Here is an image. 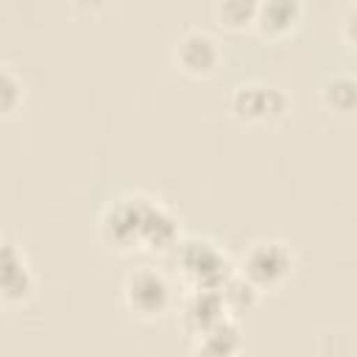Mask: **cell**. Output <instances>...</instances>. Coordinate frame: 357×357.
<instances>
[{"label":"cell","mask_w":357,"mask_h":357,"mask_svg":"<svg viewBox=\"0 0 357 357\" xmlns=\"http://www.w3.org/2000/svg\"><path fill=\"white\" fill-rule=\"evenodd\" d=\"M176 265L187 282V287H220L231 276V262L229 257L204 237H187L178 243Z\"/></svg>","instance_id":"6da1fadb"},{"label":"cell","mask_w":357,"mask_h":357,"mask_svg":"<svg viewBox=\"0 0 357 357\" xmlns=\"http://www.w3.org/2000/svg\"><path fill=\"white\" fill-rule=\"evenodd\" d=\"M293 251L279 243V240H259L254 243L243 259L240 268H234L245 282H251L259 293L265 290H279L290 276H293Z\"/></svg>","instance_id":"7a4b0ae2"},{"label":"cell","mask_w":357,"mask_h":357,"mask_svg":"<svg viewBox=\"0 0 357 357\" xmlns=\"http://www.w3.org/2000/svg\"><path fill=\"white\" fill-rule=\"evenodd\" d=\"M229 109L243 126H276L279 120H284L290 103L279 86L248 81L234 86V92L229 95Z\"/></svg>","instance_id":"3957f363"},{"label":"cell","mask_w":357,"mask_h":357,"mask_svg":"<svg viewBox=\"0 0 357 357\" xmlns=\"http://www.w3.org/2000/svg\"><path fill=\"white\" fill-rule=\"evenodd\" d=\"M123 298H126V307L131 310V315H137L142 321H156L170 310L173 287H170V282L162 271H156L151 265H142V268H134L126 276Z\"/></svg>","instance_id":"277c9868"},{"label":"cell","mask_w":357,"mask_h":357,"mask_svg":"<svg viewBox=\"0 0 357 357\" xmlns=\"http://www.w3.org/2000/svg\"><path fill=\"white\" fill-rule=\"evenodd\" d=\"M148 195H126L106 206L100 218V237L120 254L142 251V218Z\"/></svg>","instance_id":"5b68a950"},{"label":"cell","mask_w":357,"mask_h":357,"mask_svg":"<svg viewBox=\"0 0 357 357\" xmlns=\"http://www.w3.org/2000/svg\"><path fill=\"white\" fill-rule=\"evenodd\" d=\"M173 61L184 75L206 78L220 67V47L206 31H184L173 47Z\"/></svg>","instance_id":"8992f818"},{"label":"cell","mask_w":357,"mask_h":357,"mask_svg":"<svg viewBox=\"0 0 357 357\" xmlns=\"http://www.w3.org/2000/svg\"><path fill=\"white\" fill-rule=\"evenodd\" d=\"M33 293V276L14 243L0 237V301L22 304Z\"/></svg>","instance_id":"52a82bcc"},{"label":"cell","mask_w":357,"mask_h":357,"mask_svg":"<svg viewBox=\"0 0 357 357\" xmlns=\"http://www.w3.org/2000/svg\"><path fill=\"white\" fill-rule=\"evenodd\" d=\"M223 315H231L223 304L220 290L215 287H190L184 304H181V326L187 335H201L204 329H209L215 321H220Z\"/></svg>","instance_id":"ba28073f"},{"label":"cell","mask_w":357,"mask_h":357,"mask_svg":"<svg viewBox=\"0 0 357 357\" xmlns=\"http://www.w3.org/2000/svg\"><path fill=\"white\" fill-rule=\"evenodd\" d=\"M304 17L301 0H259L254 28L268 39H282L298 28Z\"/></svg>","instance_id":"9c48e42d"},{"label":"cell","mask_w":357,"mask_h":357,"mask_svg":"<svg viewBox=\"0 0 357 357\" xmlns=\"http://www.w3.org/2000/svg\"><path fill=\"white\" fill-rule=\"evenodd\" d=\"M176 243H178L176 218L159 201L148 198L142 218V251H167Z\"/></svg>","instance_id":"30bf717a"},{"label":"cell","mask_w":357,"mask_h":357,"mask_svg":"<svg viewBox=\"0 0 357 357\" xmlns=\"http://www.w3.org/2000/svg\"><path fill=\"white\" fill-rule=\"evenodd\" d=\"M195 351L209 357H229L243 351V329L234 321V315H223L209 329L195 335Z\"/></svg>","instance_id":"8fae6325"},{"label":"cell","mask_w":357,"mask_h":357,"mask_svg":"<svg viewBox=\"0 0 357 357\" xmlns=\"http://www.w3.org/2000/svg\"><path fill=\"white\" fill-rule=\"evenodd\" d=\"M321 100L329 112L349 114L357 100V84L349 73H335L321 84Z\"/></svg>","instance_id":"7c38bea8"},{"label":"cell","mask_w":357,"mask_h":357,"mask_svg":"<svg viewBox=\"0 0 357 357\" xmlns=\"http://www.w3.org/2000/svg\"><path fill=\"white\" fill-rule=\"evenodd\" d=\"M218 290H220L223 304H226V310H229L231 315L248 312V310L257 304V298H259V290H257L251 282H245L237 271H231V276H229Z\"/></svg>","instance_id":"4fadbf2b"},{"label":"cell","mask_w":357,"mask_h":357,"mask_svg":"<svg viewBox=\"0 0 357 357\" xmlns=\"http://www.w3.org/2000/svg\"><path fill=\"white\" fill-rule=\"evenodd\" d=\"M259 0H220L218 3V20L229 31H245L254 25Z\"/></svg>","instance_id":"5bb4252c"},{"label":"cell","mask_w":357,"mask_h":357,"mask_svg":"<svg viewBox=\"0 0 357 357\" xmlns=\"http://www.w3.org/2000/svg\"><path fill=\"white\" fill-rule=\"evenodd\" d=\"M20 103H22V84H20V78L8 67H0V114L14 112Z\"/></svg>","instance_id":"9a60e30c"}]
</instances>
